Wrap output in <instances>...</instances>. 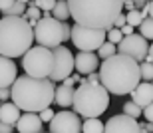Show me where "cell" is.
Wrapping results in <instances>:
<instances>
[{"label":"cell","mask_w":153,"mask_h":133,"mask_svg":"<svg viewBox=\"0 0 153 133\" xmlns=\"http://www.w3.org/2000/svg\"><path fill=\"white\" fill-rule=\"evenodd\" d=\"M100 83L114 95L131 93L141 83L139 64L129 56L115 54L100 64Z\"/></svg>","instance_id":"6da1fadb"},{"label":"cell","mask_w":153,"mask_h":133,"mask_svg":"<svg viewBox=\"0 0 153 133\" xmlns=\"http://www.w3.org/2000/svg\"><path fill=\"white\" fill-rule=\"evenodd\" d=\"M70 16L84 28L111 30L123 12V0H68Z\"/></svg>","instance_id":"7a4b0ae2"},{"label":"cell","mask_w":153,"mask_h":133,"mask_svg":"<svg viewBox=\"0 0 153 133\" xmlns=\"http://www.w3.org/2000/svg\"><path fill=\"white\" fill-rule=\"evenodd\" d=\"M12 92V103L24 113H40L50 107L54 101L56 86L52 80H38L30 75H18Z\"/></svg>","instance_id":"3957f363"},{"label":"cell","mask_w":153,"mask_h":133,"mask_svg":"<svg viewBox=\"0 0 153 133\" xmlns=\"http://www.w3.org/2000/svg\"><path fill=\"white\" fill-rule=\"evenodd\" d=\"M34 44V28L22 16L0 18V56L22 58Z\"/></svg>","instance_id":"277c9868"},{"label":"cell","mask_w":153,"mask_h":133,"mask_svg":"<svg viewBox=\"0 0 153 133\" xmlns=\"http://www.w3.org/2000/svg\"><path fill=\"white\" fill-rule=\"evenodd\" d=\"M109 105V92L102 83H88L82 81L74 92V113L85 119H97Z\"/></svg>","instance_id":"5b68a950"},{"label":"cell","mask_w":153,"mask_h":133,"mask_svg":"<svg viewBox=\"0 0 153 133\" xmlns=\"http://www.w3.org/2000/svg\"><path fill=\"white\" fill-rule=\"evenodd\" d=\"M22 68L30 78L50 80L52 69H54V54L44 46H32L22 56Z\"/></svg>","instance_id":"8992f818"},{"label":"cell","mask_w":153,"mask_h":133,"mask_svg":"<svg viewBox=\"0 0 153 133\" xmlns=\"http://www.w3.org/2000/svg\"><path fill=\"white\" fill-rule=\"evenodd\" d=\"M34 40L38 46H44L48 50L64 44V22H58L52 16H42L34 26Z\"/></svg>","instance_id":"52a82bcc"},{"label":"cell","mask_w":153,"mask_h":133,"mask_svg":"<svg viewBox=\"0 0 153 133\" xmlns=\"http://www.w3.org/2000/svg\"><path fill=\"white\" fill-rule=\"evenodd\" d=\"M108 32L100 28H84L74 24L72 26V44L79 52H96L105 44Z\"/></svg>","instance_id":"ba28073f"},{"label":"cell","mask_w":153,"mask_h":133,"mask_svg":"<svg viewBox=\"0 0 153 133\" xmlns=\"http://www.w3.org/2000/svg\"><path fill=\"white\" fill-rule=\"evenodd\" d=\"M117 54L129 56L131 60H135L137 64L147 60L149 54V44L141 34H131V36H123V40L117 44Z\"/></svg>","instance_id":"9c48e42d"},{"label":"cell","mask_w":153,"mask_h":133,"mask_svg":"<svg viewBox=\"0 0 153 133\" xmlns=\"http://www.w3.org/2000/svg\"><path fill=\"white\" fill-rule=\"evenodd\" d=\"M54 54V69H52L50 80L52 81H64L68 80L74 72V56L66 46H58L52 50Z\"/></svg>","instance_id":"30bf717a"},{"label":"cell","mask_w":153,"mask_h":133,"mask_svg":"<svg viewBox=\"0 0 153 133\" xmlns=\"http://www.w3.org/2000/svg\"><path fill=\"white\" fill-rule=\"evenodd\" d=\"M50 133H82L79 115L74 111H60L50 121Z\"/></svg>","instance_id":"8fae6325"},{"label":"cell","mask_w":153,"mask_h":133,"mask_svg":"<svg viewBox=\"0 0 153 133\" xmlns=\"http://www.w3.org/2000/svg\"><path fill=\"white\" fill-rule=\"evenodd\" d=\"M103 133H141V127L137 119L125 115V113H119V115L109 117V121L103 127Z\"/></svg>","instance_id":"7c38bea8"},{"label":"cell","mask_w":153,"mask_h":133,"mask_svg":"<svg viewBox=\"0 0 153 133\" xmlns=\"http://www.w3.org/2000/svg\"><path fill=\"white\" fill-rule=\"evenodd\" d=\"M100 68V58L94 52H78L74 56V69L82 75L96 74V69Z\"/></svg>","instance_id":"4fadbf2b"},{"label":"cell","mask_w":153,"mask_h":133,"mask_svg":"<svg viewBox=\"0 0 153 133\" xmlns=\"http://www.w3.org/2000/svg\"><path fill=\"white\" fill-rule=\"evenodd\" d=\"M18 78V68L14 60L0 56V87H12Z\"/></svg>","instance_id":"5bb4252c"},{"label":"cell","mask_w":153,"mask_h":133,"mask_svg":"<svg viewBox=\"0 0 153 133\" xmlns=\"http://www.w3.org/2000/svg\"><path fill=\"white\" fill-rule=\"evenodd\" d=\"M16 129L18 133H42L44 123L38 113H22L16 123Z\"/></svg>","instance_id":"9a60e30c"},{"label":"cell","mask_w":153,"mask_h":133,"mask_svg":"<svg viewBox=\"0 0 153 133\" xmlns=\"http://www.w3.org/2000/svg\"><path fill=\"white\" fill-rule=\"evenodd\" d=\"M131 101L137 103L141 109H145L149 103H153V86L149 81H143L131 92Z\"/></svg>","instance_id":"2e32d148"},{"label":"cell","mask_w":153,"mask_h":133,"mask_svg":"<svg viewBox=\"0 0 153 133\" xmlns=\"http://www.w3.org/2000/svg\"><path fill=\"white\" fill-rule=\"evenodd\" d=\"M20 109H18L16 105L12 103V101H6V103H0V121L6 123V125H16L18 119H20Z\"/></svg>","instance_id":"e0dca14e"},{"label":"cell","mask_w":153,"mask_h":133,"mask_svg":"<svg viewBox=\"0 0 153 133\" xmlns=\"http://www.w3.org/2000/svg\"><path fill=\"white\" fill-rule=\"evenodd\" d=\"M74 92H76V87H68V86H64V83H60L56 87V93H54V101L60 107H72V103H74Z\"/></svg>","instance_id":"ac0fdd59"},{"label":"cell","mask_w":153,"mask_h":133,"mask_svg":"<svg viewBox=\"0 0 153 133\" xmlns=\"http://www.w3.org/2000/svg\"><path fill=\"white\" fill-rule=\"evenodd\" d=\"M52 18H56L58 22H66L70 18V6H68V0H58L54 10H52Z\"/></svg>","instance_id":"d6986e66"},{"label":"cell","mask_w":153,"mask_h":133,"mask_svg":"<svg viewBox=\"0 0 153 133\" xmlns=\"http://www.w3.org/2000/svg\"><path fill=\"white\" fill-rule=\"evenodd\" d=\"M105 123H102L100 119H85L82 121V133H103Z\"/></svg>","instance_id":"ffe728a7"},{"label":"cell","mask_w":153,"mask_h":133,"mask_svg":"<svg viewBox=\"0 0 153 133\" xmlns=\"http://www.w3.org/2000/svg\"><path fill=\"white\" fill-rule=\"evenodd\" d=\"M139 32L145 40H153V18H143V22L139 24Z\"/></svg>","instance_id":"44dd1931"},{"label":"cell","mask_w":153,"mask_h":133,"mask_svg":"<svg viewBox=\"0 0 153 133\" xmlns=\"http://www.w3.org/2000/svg\"><path fill=\"white\" fill-rule=\"evenodd\" d=\"M115 54H117V46L105 42V44L97 50V58H100V60H108V58H111V56H115Z\"/></svg>","instance_id":"7402d4cb"},{"label":"cell","mask_w":153,"mask_h":133,"mask_svg":"<svg viewBox=\"0 0 153 133\" xmlns=\"http://www.w3.org/2000/svg\"><path fill=\"white\" fill-rule=\"evenodd\" d=\"M139 74H141V80L143 81H153V64L151 62H141L139 64Z\"/></svg>","instance_id":"603a6c76"},{"label":"cell","mask_w":153,"mask_h":133,"mask_svg":"<svg viewBox=\"0 0 153 133\" xmlns=\"http://www.w3.org/2000/svg\"><path fill=\"white\" fill-rule=\"evenodd\" d=\"M56 2L58 0H34V6H38L44 16H50L52 10H54V6H56Z\"/></svg>","instance_id":"cb8c5ba5"},{"label":"cell","mask_w":153,"mask_h":133,"mask_svg":"<svg viewBox=\"0 0 153 133\" xmlns=\"http://www.w3.org/2000/svg\"><path fill=\"white\" fill-rule=\"evenodd\" d=\"M125 18H127V24H129V26H133V28H139V24L143 22V14H141V10L125 12Z\"/></svg>","instance_id":"d4e9b609"},{"label":"cell","mask_w":153,"mask_h":133,"mask_svg":"<svg viewBox=\"0 0 153 133\" xmlns=\"http://www.w3.org/2000/svg\"><path fill=\"white\" fill-rule=\"evenodd\" d=\"M123 113L129 115V117H133V119H137V117H141V107L129 99V101H125V105H123Z\"/></svg>","instance_id":"484cf974"},{"label":"cell","mask_w":153,"mask_h":133,"mask_svg":"<svg viewBox=\"0 0 153 133\" xmlns=\"http://www.w3.org/2000/svg\"><path fill=\"white\" fill-rule=\"evenodd\" d=\"M22 18H26V20H36V22H38L40 18H42V10H40L38 6L30 4L28 8H26V12H24V16H22Z\"/></svg>","instance_id":"4316f807"},{"label":"cell","mask_w":153,"mask_h":133,"mask_svg":"<svg viewBox=\"0 0 153 133\" xmlns=\"http://www.w3.org/2000/svg\"><path fill=\"white\" fill-rule=\"evenodd\" d=\"M24 12H26V4H22V2H18V0H16L14 6L6 12L4 16H24Z\"/></svg>","instance_id":"83f0119b"},{"label":"cell","mask_w":153,"mask_h":133,"mask_svg":"<svg viewBox=\"0 0 153 133\" xmlns=\"http://www.w3.org/2000/svg\"><path fill=\"white\" fill-rule=\"evenodd\" d=\"M121 40H123V34H121V30H117V28L108 30V42H109V44H115V46H117Z\"/></svg>","instance_id":"f1b7e54d"},{"label":"cell","mask_w":153,"mask_h":133,"mask_svg":"<svg viewBox=\"0 0 153 133\" xmlns=\"http://www.w3.org/2000/svg\"><path fill=\"white\" fill-rule=\"evenodd\" d=\"M38 115H40V119H42V123H50L52 119H54V115H56V113H54V111H52L50 107H48V109H44V111H40Z\"/></svg>","instance_id":"f546056e"},{"label":"cell","mask_w":153,"mask_h":133,"mask_svg":"<svg viewBox=\"0 0 153 133\" xmlns=\"http://www.w3.org/2000/svg\"><path fill=\"white\" fill-rule=\"evenodd\" d=\"M10 98H12L10 87H0V101H2V103H6Z\"/></svg>","instance_id":"4dcf8cb0"},{"label":"cell","mask_w":153,"mask_h":133,"mask_svg":"<svg viewBox=\"0 0 153 133\" xmlns=\"http://www.w3.org/2000/svg\"><path fill=\"white\" fill-rule=\"evenodd\" d=\"M14 2H16V0H0V12H2V14H6V12L14 6Z\"/></svg>","instance_id":"1f68e13d"},{"label":"cell","mask_w":153,"mask_h":133,"mask_svg":"<svg viewBox=\"0 0 153 133\" xmlns=\"http://www.w3.org/2000/svg\"><path fill=\"white\" fill-rule=\"evenodd\" d=\"M125 24H127V18H125V12H121V14H119L117 16V20H115L114 22V28H117V30H121L125 26Z\"/></svg>","instance_id":"d6a6232c"},{"label":"cell","mask_w":153,"mask_h":133,"mask_svg":"<svg viewBox=\"0 0 153 133\" xmlns=\"http://www.w3.org/2000/svg\"><path fill=\"white\" fill-rule=\"evenodd\" d=\"M143 117H145L149 123H153V103H149L147 107L143 109Z\"/></svg>","instance_id":"836d02e7"},{"label":"cell","mask_w":153,"mask_h":133,"mask_svg":"<svg viewBox=\"0 0 153 133\" xmlns=\"http://www.w3.org/2000/svg\"><path fill=\"white\" fill-rule=\"evenodd\" d=\"M121 34H123V36H131V34H135V28L129 26V24H125L123 28H121Z\"/></svg>","instance_id":"e575fe53"},{"label":"cell","mask_w":153,"mask_h":133,"mask_svg":"<svg viewBox=\"0 0 153 133\" xmlns=\"http://www.w3.org/2000/svg\"><path fill=\"white\" fill-rule=\"evenodd\" d=\"M0 133H14V127H12V125H6V123L0 121Z\"/></svg>","instance_id":"d590c367"},{"label":"cell","mask_w":153,"mask_h":133,"mask_svg":"<svg viewBox=\"0 0 153 133\" xmlns=\"http://www.w3.org/2000/svg\"><path fill=\"white\" fill-rule=\"evenodd\" d=\"M123 6H125V10H127V12L135 10V6H133V0H123Z\"/></svg>","instance_id":"8d00e7d4"},{"label":"cell","mask_w":153,"mask_h":133,"mask_svg":"<svg viewBox=\"0 0 153 133\" xmlns=\"http://www.w3.org/2000/svg\"><path fill=\"white\" fill-rule=\"evenodd\" d=\"M145 62H151L153 64V44H149V54H147V60Z\"/></svg>","instance_id":"74e56055"},{"label":"cell","mask_w":153,"mask_h":133,"mask_svg":"<svg viewBox=\"0 0 153 133\" xmlns=\"http://www.w3.org/2000/svg\"><path fill=\"white\" fill-rule=\"evenodd\" d=\"M149 18H153V0L149 2Z\"/></svg>","instance_id":"f35d334b"},{"label":"cell","mask_w":153,"mask_h":133,"mask_svg":"<svg viewBox=\"0 0 153 133\" xmlns=\"http://www.w3.org/2000/svg\"><path fill=\"white\" fill-rule=\"evenodd\" d=\"M18 2H22V4H28L30 0H18Z\"/></svg>","instance_id":"ab89813d"},{"label":"cell","mask_w":153,"mask_h":133,"mask_svg":"<svg viewBox=\"0 0 153 133\" xmlns=\"http://www.w3.org/2000/svg\"><path fill=\"white\" fill-rule=\"evenodd\" d=\"M149 129H151V131H153V123H149Z\"/></svg>","instance_id":"60d3db41"},{"label":"cell","mask_w":153,"mask_h":133,"mask_svg":"<svg viewBox=\"0 0 153 133\" xmlns=\"http://www.w3.org/2000/svg\"><path fill=\"white\" fill-rule=\"evenodd\" d=\"M151 86H153V81H151Z\"/></svg>","instance_id":"b9f144b4"},{"label":"cell","mask_w":153,"mask_h":133,"mask_svg":"<svg viewBox=\"0 0 153 133\" xmlns=\"http://www.w3.org/2000/svg\"><path fill=\"white\" fill-rule=\"evenodd\" d=\"M0 14H2V12H0Z\"/></svg>","instance_id":"7bdbcfd3"},{"label":"cell","mask_w":153,"mask_h":133,"mask_svg":"<svg viewBox=\"0 0 153 133\" xmlns=\"http://www.w3.org/2000/svg\"><path fill=\"white\" fill-rule=\"evenodd\" d=\"M149 2H151V0H149Z\"/></svg>","instance_id":"ee69618b"},{"label":"cell","mask_w":153,"mask_h":133,"mask_svg":"<svg viewBox=\"0 0 153 133\" xmlns=\"http://www.w3.org/2000/svg\"><path fill=\"white\" fill-rule=\"evenodd\" d=\"M42 133H44V131H42Z\"/></svg>","instance_id":"f6af8a7d"}]
</instances>
